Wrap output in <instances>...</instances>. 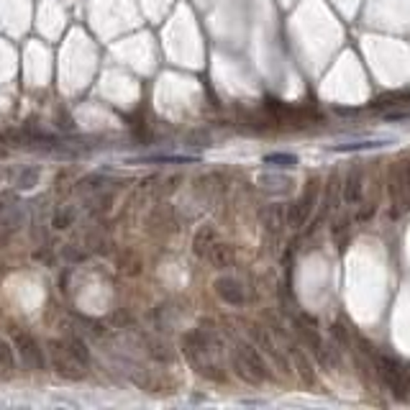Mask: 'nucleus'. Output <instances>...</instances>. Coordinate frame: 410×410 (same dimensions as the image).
Wrapping results in <instances>:
<instances>
[{
  "mask_svg": "<svg viewBox=\"0 0 410 410\" xmlns=\"http://www.w3.org/2000/svg\"><path fill=\"white\" fill-rule=\"evenodd\" d=\"M182 349H185L187 362L192 369L203 374V377L213 379V382H226V367H224V336L213 328H195L182 339Z\"/></svg>",
  "mask_w": 410,
  "mask_h": 410,
  "instance_id": "obj_1",
  "label": "nucleus"
},
{
  "mask_svg": "<svg viewBox=\"0 0 410 410\" xmlns=\"http://www.w3.org/2000/svg\"><path fill=\"white\" fill-rule=\"evenodd\" d=\"M231 369L249 384H262L269 379L267 362L262 359V354L256 352V346L246 344V341H233V349H231Z\"/></svg>",
  "mask_w": 410,
  "mask_h": 410,
  "instance_id": "obj_2",
  "label": "nucleus"
},
{
  "mask_svg": "<svg viewBox=\"0 0 410 410\" xmlns=\"http://www.w3.org/2000/svg\"><path fill=\"white\" fill-rule=\"evenodd\" d=\"M374 362H377V374L382 379V384L392 392L395 400L400 403H408L410 400V374L405 372V367L392 357H384V354H374Z\"/></svg>",
  "mask_w": 410,
  "mask_h": 410,
  "instance_id": "obj_3",
  "label": "nucleus"
},
{
  "mask_svg": "<svg viewBox=\"0 0 410 410\" xmlns=\"http://www.w3.org/2000/svg\"><path fill=\"white\" fill-rule=\"evenodd\" d=\"M49 359H51V367L57 374H62L64 379H83L85 377V362L77 354H72L67 349L64 341H51L49 344Z\"/></svg>",
  "mask_w": 410,
  "mask_h": 410,
  "instance_id": "obj_4",
  "label": "nucleus"
},
{
  "mask_svg": "<svg viewBox=\"0 0 410 410\" xmlns=\"http://www.w3.org/2000/svg\"><path fill=\"white\" fill-rule=\"evenodd\" d=\"M249 336H251V344H254L256 349H262V354L272 359V364H275L277 369H282V372L290 369L288 357L282 354L280 344H277L275 336H272V328H264V326H259V323H249Z\"/></svg>",
  "mask_w": 410,
  "mask_h": 410,
  "instance_id": "obj_5",
  "label": "nucleus"
},
{
  "mask_svg": "<svg viewBox=\"0 0 410 410\" xmlns=\"http://www.w3.org/2000/svg\"><path fill=\"white\" fill-rule=\"evenodd\" d=\"M216 295L231 308H241V305H246V300H249L246 288H243L236 277H231V275L218 277V280H216Z\"/></svg>",
  "mask_w": 410,
  "mask_h": 410,
  "instance_id": "obj_6",
  "label": "nucleus"
},
{
  "mask_svg": "<svg viewBox=\"0 0 410 410\" xmlns=\"http://www.w3.org/2000/svg\"><path fill=\"white\" fill-rule=\"evenodd\" d=\"M23 224V203H16L11 195L0 198V238L11 236Z\"/></svg>",
  "mask_w": 410,
  "mask_h": 410,
  "instance_id": "obj_7",
  "label": "nucleus"
},
{
  "mask_svg": "<svg viewBox=\"0 0 410 410\" xmlns=\"http://www.w3.org/2000/svg\"><path fill=\"white\" fill-rule=\"evenodd\" d=\"M16 349H19L21 354V364L26 367V369H41L44 367V354H41V346L36 344V341L28 336V333H19L16 336Z\"/></svg>",
  "mask_w": 410,
  "mask_h": 410,
  "instance_id": "obj_8",
  "label": "nucleus"
},
{
  "mask_svg": "<svg viewBox=\"0 0 410 410\" xmlns=\"http://www.w3.org/2000/svg\"><path fill=\"white\" fill-rule=\"evenodd\" d=\"M313 203H315V190L313 187H308V190L303 192V198L288 208V213H285V224H288L290 228H300V226L308 221V216H310Z\"/></svg>",
  "mask_w": 410,
  "mask_h": 410,
  "instance_id": "obj_9",
  "label": "nucleus"
},
{
  "mask_svg": "<svg viewBox=\"0 0 410 410\" xmlns=\"http://www.w3.org/2000/svg\"><path fill=\"white\" fill-rule=\"evenodd\" d=\"M218 241V233L211 228V226H205V228H200L198 233H195V241H192V246H195V254L200 256V259H205V254L211 251V246Z\"/></svg>",
  "mask_w": 410,
  "mask_h": 410,
  "instance_id": "obj_10",
  "label": "nucleus"
},
{
  "mask_svg": "<svg viewBox=\"0 0 410 410\" xmlns=\"http://www.w3.org/2000/svg\"><path fill=\"white\" fill-rule=\"evenodd\" d=\"M205 262L216 264V267H228V264L233 262V254H231L228 246H226V243L221 241V238H218V241L211 246V251L205 254Z\"/></svg>",
  "mask_w": 410,
  "mask_h": 410,
  "instance_id": "obj_11",
  "label": "nucleus"
},
{
  "mask_svg": "<svg viewBox=\"0 0 410 410\" xmlns=\"http://www.w3.org/2000/svg\"><path fill=\"white\" fill-rule=\"evenodd\" d=\"M395 144V139H369V141H357V144H341V147H331L336 152H362V149H382Z\"/></svg>",
  "mask_w": 410,
  "mask_h": 410,
  "instance_id": "obj_12",
  "label": "nucleus"
},
{
  "mask_svg": "<svg viewBox=\"0 0 410 410\" xmlns=\"http://www.w3.org/2000/svg\"><path fill=\"white\" fill-rule=\"evenodd\" d=\"M362 192H364L362 177H359V174H352V177L346 179V185H344V203L357 205L359 200H362Z\"/></svg>",
  "mask_w": 410,
  "mask_h": 410,
  "instance_id": "obj_13",
  "label": "nucleus"
},
{
  "mask_svg": "<svg viewBox=\"0 0 410 410\" xmlns=\"http://www.w3.org/2000/svg\"><path fill=\"white\" fill-rule=\"evenodd\" d=\"M290 354H295V367H298V374L303 377V382L305 384H313L315 377H313V364L308 362V357L300 352V349H288Z\"/></svg>",
  "mask_w": 410,
  "mask_h": 410,
  "instance_id": "obj_14",
  "label": "nucleus"
},
{
  "mask_svg": "<svg viewBox=\"0 0 410 410\" xmlns=\"http://www.w3.org/2000/svg\"><path fill=\"white\" fill-rule=\"evenodd\" d=\"M36 179H38L36 169H23V172L16 177V187H19V190H31V187L36 185Z\"/></svg>",
  "mask_w": 410,
  "mask_h": 410,
  "instance_id": "obj_15",
  "label": "nucleus"
},
{
  "mask_svg": "<svg viewBox=\"0 0 410 410\" xmlns=\"http://www.w3.org/2000/svg\"><path fill=\"white\" fill-rule=\"evenodd\" d=\"M264 226H267L269 231H275V233L280 231V226H282V211L277 208V205H275V208H269V211L264 213Z\"/></svg>",
  "mask_w": 410,
  "mask_h": 410,
  "instance_id": "obj_16",
  "label": "nucleus"
},
{
  "mask_svg": "<svg viewBox=\"0 0 410 410\" xmlns=\"http://www.w3.org/2000/svg\"><path fill=\"white\" fill-rule=\"evenodd\" d=\"M264 162L272 167H295L298 164V157H293V154H269Z\"/></svg>",
  "mask_w": 410,
  "mask_h": 410,
  "instance_id": "obj_17",
  "label": "nucleus"
},
{
  "mask_svg": "<svg viewBox=\"0 0 410 410\" xmlns=\"http://www.w3.org/2000/svg\"><path fill=\"white\" fill-rule=\"evenodd\" d=\"M64 344H67V349H70L72 354H77V357H80L85 364H88V362H90V352H88V346H85L83 341H80V339H67Z\"/></svg>",
  "mask_w": 410,
  "mask_h": 410,
  "instance_id": "obj_18",
  "label": "nucleus"
},
{
  "mask_svg": "<svg viewBox=\"0 0 410 410\" xmlns=\"http://www.w3.org/2000/svg\"><path fill=\"white\" fill-rule=\"evenodd\" d=\"M0 369H13V349L0 339Z\"/></svg>",
  "mask_w": 410,
  "mask_h": 410,
  "instance_id": "obj_19",
  "label": "nucleus"
},
{
  "mask_svg": "<svg viewBox=\"0 0 410 410\" xmlns=\"http://www.w3.org/2000/svg\"><path fill=\"white\" fill-rule=\"evenodd\" d=\"M72 224V211H59L57 218H54V228H67Z\"/></svg>",
  "mask_w": 410,
  "mask_h": 410,
  "instance_id": "obj_20",
  "label": "nucleus"
}]
</instances>
